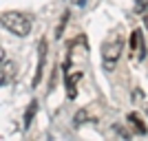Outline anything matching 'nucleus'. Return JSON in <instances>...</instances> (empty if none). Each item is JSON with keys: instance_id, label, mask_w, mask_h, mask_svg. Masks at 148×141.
I'll list each match as a JSON object with an SVG mask.
<instances>
[{"instance_id": "f257e3e1", "label": "nucleus", "mask_w": 148, "mask_h": 141, "mask_svg": "<svg viewBox=\"0 0 148 141\" xmlns=\"http://www.w3.org/2000/svg\"><path fill=\"white\" fill-rule=\"evenodd\" d=\"M122 51H124V37H122V33L113 31L102 44V68L111 73L113 68L117 66Z\"/></svg>"}, {"instance_id": "f03ea898", "label": "nucleus", "mask_w": 148, "mask_h": 141, "mask_svg": "<svg viewBox=\"0 0 148 141\" xmlns=\"http://www.w3.org/2000/svg\"><path fill=\"white\" fill-rule=\"evenodd\" d=\"M0 22H2V27H5L9 33H13L16 37H27L31 33V27H33L31 18L25 16V13H20V11H5L2 18H0Z\"/></svg>"}, {"instance_id": "7ed1b4c3", "label": "nucleus", "mask_w": 148, "mask_h": 141, "mask_svg": "<svg viewBox=\"0 0 148 141\" xmlns=\"http://www.w3.org/2000/svg\"><path fill=\"white\" fill-rule=\"evenodd\" d=\"M133 57L137 62L146 60V42H144L142 29H133V33H130V60Z\"/></svg>"}, {"instance_id": "20e7f679", "label": "nucleus", "mask_w": 148, "mask_h": 141, "mask_svg": "<svg viewBox=\"0 0 148 141\" xmlns=\"http://www.w3.org/2000/svg\"><path fill=\"white\" fill-rule=\"evenodd\" d=\"M0 57H2V68H0V84H2V86H9L13 80H16L18 68H16V62L7 57V51H5V49H2Z\"/></svg>"}, {"instance_id": "39448f33", "label": "nucleus", "mask_w": 148, "mask_h": 141, "mask_svg": "<svg viewBox=\"0 0 148 141\" xmlns=\"http://www.w3.org/2000/svg\"><path fill=\"white\" fill-rule=\"evenodd\" d=\"M47 49H49V44H47V40L42 37V40L38 42V64H36V75H33L31 88L40 86V82H42V73H44V60H47Z\"/></svg>"}, {"instance_id": "423d86ee", "label": "nucleus", "mask_w": 148, "mask_h": 141, "mask_svg": "<svg viewBox=\"0 0 148 141\" xmlns=\"http://www.w3.org/2000/svg\"><path fill=\"white\" fill-rule=\"evenodd\" d=\"M64 73V86H66V97L69 99H75L77 97V84H80V80H82V71H75V73H71V71H62Z\"/></svg>"}, {"instance_id": "0eeeda50", "label": "nucleus", "mask_w": 148, "mask_h": 141, "mask_svg": "<svg viewBox=\"0 0 148 141\" xmlns=\"http://www.w3.org/2000/svg\"><path fill=\"white\" fill-rule=\"evenodd\" d=\"M126 121L130 123V128H133V132H135V135H146L148 132V128H146V123L142 121V117L137 115V112H128V115H126Z\"/></svg>"}, {"instance_id": "6e6552de", "label": "nucleus", "mask_w": 148, "mask_h": 141, "mask_svg": "<svg viewBox=\"0 0 148 141\" xmlns=\"http://www.w3.org/2000/svg\"><path fill=\"white\" fill-rule=\"evenodd\" d=\"M36 112H38V99H31L29 106H27V110H25V117H22V128H25V132L31 128V123L36 119Z\"/></svg>"}, {"instance_id": "1a4fd4ad", "label": "nucleus", "mask_w": 148, "mask_h": 141, "mask_svg": "<svg viewBox=\"0 0 148 141\" xmlns=\"http://www.w3.org/2000/svg\"><path fill=\"white\" fill-rule=\"evenodd\" d=\"M86 121H88V110H86V108H82V110H77V112H75V117H73L75 128H80L82 123H86Z\"/></svg>"}, {"instance_id": "9d476101", "label": "nucleus", "mask_w": 148, "mask_h": 141, "mask_svg": "<svg viewBox=\"0 0 148 141\" xmlns=\"http://www.w3.org/2000/svg\"><path fill=\"white\" fill-rule=\"evenodd\" d=\"M69 16H71V13H69V11H64V13H62V20H60V25H58V29H56V37H58V40H60V37H62V33H64V29H66Z\"/></svg>"}, {"instance_id": "9b49d317", "label": "nucleus", "mask_w": 148, "mask_h": 141, "mask_svg": "<svg viewBox=\"0 0 148 141\" xmlns=\"http://www.w3.org/2000/svg\"><path fill=\"white\" fill-rule=\"evenodd\" d=\"M113 132H115L119 139H130V132H128L126 128H122L119 123H115V126H113Z\"/></svg>"}, {"instance_id": "f8f14e48", "label": "nucleus", "mask_w": 148, "mask_h": 141, "mask_svg": "<svg viewBox=\"0 0 148 141\" xmlns=\"http://www.w3.org/2000/svg\"><path fill=\"white\" fill-rule=\"evenodd\" d=\"M135 13H146L148 11V0H135Z\"/></svg>"}, {"instance_id": "ddd939ff", "label": "nucleus", "mask_w": 148, "mask_h": 141, "mask_svg": "<svg viewBox=\"0 0 148 141\" xmlns=\"http://www.w3.org/2000/svg\"><path fill=\"white\" fill-rule=\"evenodd\" d=\"M84 2H86V0H75V5L80 7V5H84Z\"/></svg>"}, {"instance_id": "4468645a", "label": "nucleus", "mask_w": 148, "mask_h": 141, "mask_svg": "<svg viewBox=\"0 0 148 141\" xmlns=\"http://www.w3.org/2000/svg\"><path fill=\"white\" fill-rule=\"evenodd\" d=\"M146 117H148V106H146Z\"/></svg>"}]
</instances>
